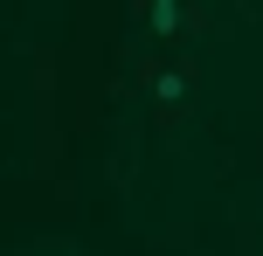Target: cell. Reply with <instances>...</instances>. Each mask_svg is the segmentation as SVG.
<instances>
[{
    "label": "cell",
    "instance_id": "1",
    "mask_svg": "<svg viewBox=\"0 0 263 256\" xmlns=\"http://www.w3.org/2000/svg\"><path fill=\"white\" fill-rule=\"evenodd\" d=\"M145 28H153V35H180L187 7H180V0H145Z\"/></svg>",
    "mask_w": 263,
    "mask_h": 256
},
{
    "label": "cell",
    "instance_id": "2",
    "mask_svg": "<svg viewBox=\"0 0 263 256\" xmlns=\"http://www.w3.org/2000/svg\"><path fill=\"white\" fill-rule=\"evenodd\" d=\"M153 97H159V104H180V97H187V69H159V76H153Z\"/></svg>",
    "mask_w": 263,
    "mask_h": 256
}]
</instances>
